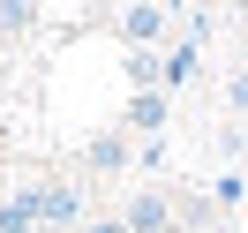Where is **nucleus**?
I'll list each match as a JSON object with an SVG mask.
<instances>
[{
  "instance_id": "f257e3e1",
  "label": "nucleus",
  "mask_w": 248,
  "mask_h": 233,
  "mask_svg": "<svg viewBox=\"0 0 248 233\" xmlns=\"http://www.w3.org/2000/svg\"><path fill=\"white\" fill-rule=\"evenodd\" d=\"M128 226H166V211H158V203L143 196V203H128Z\"/></svg>"
}]
</instances>
